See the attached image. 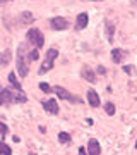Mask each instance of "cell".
<instances>
[{
    "instance_id": "6da1fadb",
    "label": "cell",
    "mask_w": 137,
    "mask_h": 155,
    "mask_svg": "<svg viewBox=\"0 0 137 155\" xmlns=\"http://www.w3.org/2000/svg\"><path fill=\"white\" fill-rule=\"evenodd\" d=\"M27 102V97L22 91H12L9 88L0 86V105H9V104H24Z\"/></svg>"
},
{
    "instance_id": "7a4b0ae2",
    "label": "cell",
    "mask_w": 137,
    "mask_h": 155,
    "mask_svg": "<svg viewBox=\"0 0 137 155\" xmlns=\"http://www.w3.org/2000/svg\"><path fill=\"white\" fill-rule=\"evenodd\" d=\"M29 59H27V54H26V47L21 45L17 48V72L21 78H26L27 72H29Z\"/></svg>"
},
{
    "instance_id": "3957f363",
    "label": "cell",
    "mask_w": 137,
    "mask_h": 155,
    "mask_svg": "<svg viewBox=\"0 0 137 155\" xmlns=\"http://www.w3.org/2000/svg\"><path fill=\"white\" fill-rule=\"evenodd\" d=\"M26 38H27V43L34 45V48H41V47L45 45V36L38 28H29L27 29Z\"/></svg>"
},
{
    "instance_id": "277c9868",
    "label": "cell",
    "mask_w": 137,
    "mask_h": 155,
    "mask_svg": "<svg viewBox=\"0 0 137 155\" xmlns=\"http://www.w3.org/2000/svg\"><path fill=\"white\" fill-rule=\"evenodd\" d=\"M57 55H58V50L57 48H50L46 54H45V59L43 62H41V67H39V74H45V72H48L51 67H53V62L55 59H57Z\"/></svg>"
},
{
    "instance_id": "5b68a950",
    "label": "cell",
    "mask_w": 137,
    "mask_h": 155,
    "mask_svg": "<svg viewBox=\"0 0 137 155\" xmlns=\"http://www.w3.org/2000/svg\"><path fill=\"white\" fill-rule=\"evenodd\" d=\"M51 91H53L58 98L62 100H69V102H72V104H81L82 100L81 98H77L76 95H72L70 91H67L65 88H62V86H55V88H51Z\"/></svg>"
},
{
    "instance_id": "8992f818",
    "label": "cell",
    "mask_w": 137,
    "mask_h": 155,
    "mask_svg": "<svg viewBox=\"0 0 137 155\" xmlns=\"http://www.w3.org/2000/svg\"><path fill=\"white\" fill-rule=\"evenodd\" d=\"M50 24H51V28L57 29V31H64V29L69 28V21H67L65 17H60V16L50 19Z\"/></svg>"
},
{
    "instance_id": "52a82bcc",
    "label": "cell",
    "mask_w": 137,
    "mask_h": 155,
    "mask_svg": "<svg viewBox=\"0 0 137 155\" xmlns=\"http://www.w3.org/2000/svg\"><path fill=\"white\" fill-rule=\"evenodd\" d=\"M43 109L48 112V114H51V116H57V114H58V104L55 102V98L45 100L43 102Z\"/></svg>"
},
{
    "instance_id": "ba28073f",
    "label": "cell",
    "mask_w": 137,
    "mask_h": 155,
    "mask_svg": "<svg viewBox=\"0 0 137 155\" xmlns=\"http://www.w3.org/2000/svg\"><path fill=\"white\" fill-rule=\"evenodd\" d=\"M88 102H89V105L93 107V109L99 107L101 100H99V95L96 93V90H93V88H89V90H88Z\"/></svg>"
},
{
    "instance_id": "9c48e42d",
    "label": "cell",
    "mask_w": 137,
    "mask_h": 155,
    "mask_svg": "<svg viewBox=\"0 0 137 155\" xmlns=\"http://www.w3.org/2000/svg\"><path fill=\"white\" fill-rule=\"evenodd\" d=\"M81 74H82V78H84L88 83H94V81H96V74H94V71L91 69V67H88V66H82Z\"/></svg>"
},
{
    "instance_id": "30bf717a",
    "label": "cell",
    "mask_w": 137,
    "mask_h": 155,
    "mask_svg": "<svg viewBox=\"0 0 137 155\" xmlns=\"http://www.w3.org/2000/svg\"><path fill=\"white\" fill-rule=\"evenodd\" d=\"M88 22H89V16L86 14V12H81L79 16H77V21H76V29H84L86 26H88Z\"/></svg>"
},
{
    "instance_id": "8fae6325",
    "label": "cell",
    "mask_w": 137,
    "mask_h": 155,
    "mask_svg": "<svg viewBox=\"0 0 137 155\" xmlns=\"http://www.w3.org/2000/svg\"><path fill=\"white\" fill-rule=\"evenodd\" d=\"M89 155H99L101 153V147H99V143L96 141L94 138L89 140V143H88V150H86Z\"/></svg>"
},
{
    "instance_id": "7c38bea8",
    "label": "cell",
    "mask_w": 137,
    "mask_h": 155,
    "mask_svg": "<svg viewBox=\"0 0 137 155\" xmlns=\"http://www.w3.org/2000/svg\"><path fill=\"white\" fill-rule=\"evenodd\" d=\"M11 61H12V52L9 48L4 50V52L0 54V66H7Z\"/></svg>"
},
{
    "instance_id": "4fadbf2b",
    "label": "cell",
    "mask_w": 137,
    "mask_h": 155,
    "mask_svg": "<svg viewBox=\"0 0 137 155\" xmlns=\"http://www.w3.org/2000/svg\"><path fill=\"white\" fill-rule=\"evenodd\" d=\"M122 59H123V50H120V48L111 50V61L115 62V64H120Z\"/></svg>"
},
{
    "instance_id": "5bb4252c",
    "label": "cell",
    "mask_w": 137,
    "mask_h": 155,
    "mask_svg": "<svg viewBox=\"0 0 137 155\" xmlns=\"http://www.w3.org/2000/svg\"><path fill=\"white\" fill-rule=\"evenodd\" d=\"M9 83H11V86L16 90V91H22V86H21V83L17 81V78H16V74H14V72H11V74H9Z\"/></svg>"
},
{
    "instance_id": "9a60e30c",
    "label": "cell",
    "mask_w": 137,
    "mask_h": 155,
    "mask_svg": "<svg viewBox=\"0 0 137 155\" xmlns=\"http://www.w3.org/2000/svg\"><path fill=\"white\" fill-rule=\"evenodd\" d=\"M33 21H34V16L31 12H22L21 17H19V22H21V24H31Z\"/></svg>"
},
{
    "instance_id": "2e32d148",
    "label": "cell",
    "mask_w": 137,
    "mask_h": 155,
    "mask_svg": "<svg viewBox=\"0 0 137 155\" xmlns=\"http://www.w3.org/2000/svg\"><path fill=\"white\" fill-rule=\"evenodd\" d=\"M0 155H12V150L11 147L4 141H0Z\"/></svg>"
},
{
    "instance_id": "e0dca14e",
    "label": "cell",
    "mask_w": 137,
    "mask_h": 155,
    "mask_svg": "<svg viewBox=\"0 0 137 155\" xmlns=\"http://www.w3.org/2000/svg\"><path fill=\"white\" fill-rule=\"evenodd\" d=\"M58 141L60 143H70V134L69 133H65V131H62V133H58Z\"/></svg>"
},
{
    "instance_id": "ac0fdd59",
    "label": "cell",
    "mask_w": 137,
    "mask_h": 155,
    "mask_svg": "<svg viewBox=\"0 0 137 155\" xmlns=\"http://www.w3.org/2000/svg\"><path fill=\"white\" fill-rule=\"evenodd\" d=\"M104 112H106L108 116H113V114H115V104H111V102L104 104Z\"/></svg>"
},
{
    "instance_id": "d6986e66",
    "label": "cell",
    "mask_w": 137,
    "mask_h": 155,
    "mask_svg": "<svg viewBox=\"0 0 137 155\" xmlns=\"http://www.w3.org/2000/svg\"><path fill=\"white\" fill-rule=\"evenodd\" d=\"M106 35H108L110 41H111V40H113V24L110 21H106Z\"/></svg>"
},
{
    "instance_id": "ffe728a7",
    "label": "cell",
    "mask_w": 137,
    "mask_h": 155,
    "mask_svg": "<svg viewBox=\"0 0 137 155\" xmlns=\"http://www.w3.org/2000/svg\"><path fill=\"white\" fill-rule=\"evenodd\" d=\"M27 59H29V61H38V57H39V54H38V48H33L31 50V52H29V54H27Z\"/></svg>"
},
{
    "instance_id": "44dd1931",
    "label": "cell",
    "mask_w": 137,
    "mask_h": 155,
    "mask_svg": "<svg viewBox=\"0 0 137 155\" xmlns=\"http://www.w3.org/2000/svg\"><path fill=\"white\" fill-rule=\"evenodd\" d=\"M7 133H9V127H7L4 122L0 121V136H5Z\"/></svg>"
},
{
    "instance_id": "7402d4cb",
    "label": "cell",
    "mask_w": 137,
    "mask_h": 155,
    "mask_svg": "<svg viewBox=\"0 0 137 155\" xmlns=\"http://www.w3.org/2000/svg\"><path fill=\"white\" fill-rule=\"evenodd\" d=\"M39 90L45 93H51V88L48 86V83H39Z\"/></svg>"
},
{
    "instance_id": "603a6c76",
    "label": "cell",
    "mask_w": 137,
    "mask_h": 155,
    "mask_svg": "<svg viewBox=\"0 0 137 155\" xmlns=\"http://www.w3.org/2000/svg\"><path fill=\"white\" fill-rule=\"evenodd\" d=\"M123 72H125V74H134V72H135V67L134 66H123Z\"/></svg>"
},
{
    "instance_id": "cb8c5ba5",
    "label": "cell",
    "mask_w": 137,
    "mask_h": 155,
    "mask_svg": "<svg viewBox=\"0 0 137 155\" xmlns=\"http://www.w3.org/2000/svg\"><path fill=\"white\" fill-rule=\"evenodd\" d=\"M98 71H99V74H104V72H106V69H104L103 66H99V67H98Z\"/></svg>"
},
{
    "instance_id": "d4e9b609",
    "label": "cell",
    "mask_w": 137,
    "mask_h": 155,
    "mask_svg": "<svg viewBox=\"0 0 137 155\" xmlns=\"http://www.w3.org/2000/svg\"><path fill=\"white\" fill-rule=\"evenodd\" d=\"M86 153H88L86 148H82V147H81V148H79V155H86Z\"/></svg>"
},
{
    "instance_id": "484cf974",
    "label": "cell",
    "mask_w": 137,
    "mask_h": 155,
    "mask_svg": "<svg viewBox=\"0 0 137 155\" xmlns=\"http://www.w3.org/2000/svg\"><path fill=\"white\" fill-rule=\"evenodd\" d=\"M7 2H12V0H0V5H4V4H7Z\"/></svg>"
},
{
    "instance_id": "4316f807",
    "label": "cell",
    "mask_w": 137,
    "mask_h": 155,
    "mask_svg": "<svg viewBox=\"0 0 137 155\" xmlns=\"http://www.w3.org/2000/svg\"><path fill=\"white\" fill-rule=\"evenodd\" d=\"M93 2H99V0H93Z\"/></svg>"
},
{
    "instance_id": "83f0119b",
    "label": "cell",
    "mask_w": 137,
    "mask_h": 155,
    "mask_svg": "<svg viewBox=\"0 0 137 155\" xmlns=\"http://www.w3.org/2000/svg\"><path fill=\"white\" fill-rule=\"evenodd\" d=\"M135 148H137V141H135Z\"/></svg>"
},
{
    "instance_id": "f1b7e54d",
    "label": "cell",
    "mask_w": 137,
    "mask_h": 155,
    "mask_svg": "<svg viewBox=\"0 0 137 155\" xmlns=\"http://www.w3.org/2000/svg\"><path fill=\"white\" fill-rule=\"evenodd\" d=\"M29 155H36V153H29Z\"/></svg>"
},
{
    "instance_id": "f546056e",
    "label": "cell",
    "mask_w": 137,
    "mask_h": 155,
    "mask_svg": "<svg viewBox=\"0 0 137 155\" xmlns=\"http://www.w3.org/2000/svg\"><path fill=\"white\" fill-rule=\"evenodd\" d=\"M135 4H137V0H135Z\"/></svg>"
}]
</instances>
